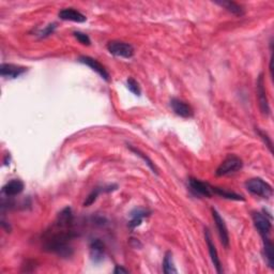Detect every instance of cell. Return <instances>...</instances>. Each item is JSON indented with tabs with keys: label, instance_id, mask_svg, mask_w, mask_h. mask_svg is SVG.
Here are the masks:
<instances>
[{
	"label": "cell",
	"instance_id": "5",
	"mask_svg": "<svg viewBox=\"0 0 274 274\" xmlns=\"http://www.w3.org/2000/svg\"><path fill=\"white\" fill-rule=\"evenodd\" d=\"M252 219L260 236L264 237L270 235L272 229L271 217L266 215V212H253Z\"/></svg>",
	"mask_w": 274,
	"mask_h": 274
},
{
	"label": "cell",
	"instance_id": "8",
	"mask_svg": "<svg viewBox=\"0 0 274 274\" xmlns=\"http://www.w3.org/2000/svg\"><path fill=\"white\" fill-rule=\"evenodd\" d=\"M211 212H212L213 219H215L220 242H222L223 246H225L227 249V247L229 246V233H228V229H227V226L225 224V220L215 208L211 209Z\"/></svg>",
	"mask_w": 274,
	"mask_h": 274
},
{
	"label": "cell",
	"instance_id": "16",
	"mask_svg": "<svg viewBox=\"0 0 274 274\" xmlns=\"http://www.w3.org/2000/svg\"><path fill=\"white\" fill-rule=\"evenodd\" d=\"M150 216V211L146 210L144 208H135L133 211H131L130 217L131 220L129 222V227L131 229H134L143 223L145 218Z\"/></svg>",
	"mask_w": 274,
	"mask_h": 274
},
{
	"label": "cell",
	"instance_id": "13",
	"mask_svg": "<svg viewBox=\"0 0 274 274\" xmlns=\"http://www.w3.org/2000/svg\"><path fill=\"white\" fill-rule=\"evenodd\" d=\"M90 257L95 264H100L103 262L105 255L104 243L100 239H93L90 243Z\"/></svg>",
	"mask_w": 274,
	"mask_h": 274
},
{
	"label": "cell",
	"instance_id": "18",
	"mask_svg": "<svg viewBox=\"0 0 274 274\" xmlns=\"http://www.w3.org/2000/svg\"><path fill=\"white\" fill-rule=\"evenodd\" d=\"M115 190H117V185H109V186H104V188H97V189H95L89 194L88 197L86 198L85 203H84V206L85 207L91 206L93 203L96 202L97 198L99 197V195L102 192H108L109 193V192H112V191H115Z\"/></svg>",
	"mask_w": 274,
	"mask_h": 274
},
{
	"label": "cell",
	"instance_id": "7",
	"mask_svg": "<svg viewBox=\"0 0 274 274\" xmlns=\"http://www.w3.org/2000/svg\"><path fill=\"white\" fill-rule=\"evenodd\" d=\"M189 186L193 194L200 197H212L213 196V186L208 182L202 181V180L196 178L189 179Z\"/></svg>",
	"mask_w": 274,
	"mask_h": 274
},
{
	"label": "cell",
	"instance_id": "12",
	"mask_svg": "<svg viewBox=\"0 0 274 274\" xmlns=\"http://www.w3.org/2000/svg\"><path fill=\"white\" fill-rule=\"evenodd\" d=\"M27 72V68L12 63H2L0 66V75L4 78L15 79Z\"/></svg>",
	"mask_w": 274,
	"mask_h": 274
},
{
	"label": "cell",
	"instance_id": "6",
	"mask_svg": "<svg viewBox=\"0 0 274 274\" xmlns=\"http://www.w3.org/2000/svg\"><path fill=\"white\" fill-rule=\"evenodd\" d=\"M256 91H257V100L259 103V109L262 110L265 116H269L270 113V106L268 98H267V91L265 87V77L262 73L257 78L256 84Z\"/></svg>",
	"mask_w": 274,
	"mask_h": 274
},
{
	"label": "cell",
	"instance_id": "15",
	"mask_svg": "<svg viewBox=\"0 0 274 274\" xmlns=\"http://www.w3.org/2000/svg\"><path fill=\"white\" fill-rule=\"evenodd\" d=\"M25 189V184L19 179H13L2 188V194L6 197H13L19 195Z\"/></svg>",
	"mask_w": 274,
	"mask_h": 274
},
{
	"label": "cell",
	"instance_id": "21",
	"mask_svg": "<svg viewBox=\"0 0 274 274\" xmlns=\"http://www.w3.org/2000/svg\"><path fill=\"white\" fill-rule=\"evenodd\" d=\"M163 272L165 274H171V273H177V269L175 268V265H173L172 260V254L170 252H167L165 254L164 262H163Z\"/></svg>",
	"mask_w": 274,
	"mask_h": 274
},
{
	"label": "cell",
	"instance_id": "20",
	"mask_svg": "<svg viewBox=\"0 0 274 274\" xmlns=\"http://www.w3.org/2000/svg\"><path fill=\"white\" fill-rule=\"evenodd\" d=\"M218 4L223 6L227 11L230 12L231 14L237 15V16H242L244 14V9L241 5L238 4L237 2L233 1H217Z\"/></svg>",
	"mask_w": 274,
	"mask_h": 274
},
{
	"label": "cell",
	"instance_id": "9",
	"mask_svg": "<svg viewBox=\"0 0 274 274\" xmlns=\"http://www.w3.org/2000/svg\"><path fill=\"white\" fill-rule=\"evenodd\" d=\"M78 61L87 65V66H89V68L92 70V71H95L97 72L98 74L101 76L104 81L106 82H110V73L108 72V70L105 69V66L103 64L100 63L97 59L95 58H92V57H89V56H81L78 58Z\"/></svg>",
	"mask_w": 274,
	"mask_h": 274
},
{
	"label": "cell",
	"instance_id": "24",
	"mask_svg": "<svg viewBox=\"0 0 274 274\" xmlns=\"http://www.w3.org/2000/svg\"><path fill=\"white\" fill-rule=\"evenodd\" d=\"M73 35H74V37L77 39V41L79 43H82L83 45L88 46V45L91 44V40L88 37V35H86V33L81 32V31H75L74 33H73Z\"/></svg>",
	"mask_w": 274,
	"mask_h": 274
},
{
	"label": "cell",
	"instance_id": "4",
	"mask_svg": "<svg viewBox=\"0 0 274 274\" xmlns=\"http://www.w3.org/2000/svg\"><path fill=\"white\" fill-rule=\"evenodd\" d=\"M106 48L111 55L126 59L132 58L135 53L134 48L131 44L121 41H110L106 45Z\"/></svg>",
	"mask_w": 274,
	"mask_h": 274
},
{
	"label": "cell",
	"instance_id": "23",
	"mask_svg": "<svg viewBox=\"0 0 274 274\" xmlns=\"http://www.w3.org/2000/svg\"><path fill=\"white\" fill-rule=\"evenodd\" d=\"M126 87H128V89L133 93V95L138 96V97L142 95V89H140L138 83L135 81L134 78H132V77L128 78V81H126Z\"/></svg>",
	"mask_w": 274,
	"mask_h": 274
},
{
	"label": "cell",
	"instance_id": "26",
	"mask_svg": "<svg viewBox=\"0 0 274 274\" xmlns=\"http://www.w3.org/2000/svg\"><path fill=\"white\" fill-rule=\"evenodd\" d=\"M257 133H258V135L260 137H262V139L265 142L266 146H268V148L270 149V151H272V142H271L270 137L268 136V134H267V133H265L264 131H260L259 129L257 130Z\"/></svg>",
	"mask_w": 274,
	"mask_h": 274
},
{
	"label": "cell",
	"instance_id": "1",
	"mask_svg": "<svg viewBox=\"0 0 274 274\" xmlns=\"http://www.w3.org/2000/svg\"><path fill=\"white\" fill-rule=\"evenodd\" d=\"M75 236L73 227H62L54 223L52 229L44 233L43 246L48 252L57 254L62 258H69L73 255L71 240Z\"/></svg>",
	"mask_w": 274,
	"mask_h": 274
},
{
	"label": "cell",
	"instance_id": "3",
	"mask_svg": "<svg viewBox=\"0 0 274 274\" xmlns=\"http://www.w3.org/2000/svg\"><path fill=\"white\" fill-rule=\"evenodd\" d=\"M243 162L242 160L235 155H228L224 161L219 164L216 171L218 177L229 176L232 173L238 172L240 169H242Z\"/></svg>",
	"mask_w": 274,
	"mask_h": 274
},
{
	"label": "cell",
	"instance_id": "27",
	"mask_svg": "<svg viewBox=\"0 0 274 274\" xmlns=\"http://www.w3.org/2000/svg\"><path fill=\"white\" fill-rule=\"evenodd\" d=\"M113 273L119 274V273H129V270L124 269L121 266H116V268L113 269Z\"/></svg>",
	"mask_w": 274,
	"mask_h": 274
},
{
	"label": "cell",
	"instance_id": "17",
	"mask_svg": "<svg viewBox=\"0 0 274 274\" xmlns=\"http://www.w3.org/2000/svg\"><path fill=\"white\" fill-rule=\"evenodd\" d=\"M263 243H264V255L266 262L268 264L270 269H274V246L270 240L269 236H264Z\"/></svg>",
	"mask_w": 274,
	"mask_h": 274
},
{
	"label": "cell",
	"instance_id": "2",
	"mask_svg": "<svg viewBox=\"0 0 274 274\" xmlns=\"http://www.w3.org/2000/svg\"><path fill=\"white\" fill-rule=\"evenodd\" d=\"M245 189L251 194L262 198H270L273 195L272 186L262 178H252L245 182Z\"/></svg>",
	"mask_w": 274,
	"mask_h": 274
},
{
	"label": "cell",
	"instance_id": "14",
	"mask_svg": "<svg viewBox=\"0 0 274 274\" xmlns=\"http://www.w3.org/2000/svg\"><path fill=\"white\" fill-rule=\"evenodd\" d=\"M58 16L62 21H69L74 23H85L87 21V17L79 11L73 8H65L62 9L58 13Z\"/></svg>",
	"mask_w": 274,
	"mask_h": 274
},
{
	"label": "cell",
	"instance_id": "22",
	"mask_svg": "<svg viewBox=\"0 0 274 274\" xmlns=\"http://www.w3.org/2000/svg\"><path fill=\"white\" fill-rule=\"evenodd\" d=\"M128 148H129L132 152H134L136 156H138L139 158H142V159L144 160V161L146 162V164L150 167V169H151L153 172H155L156 175H158L159 172H158V168L156 167L155 163H153V162L151 161V160H150L148 157L145 156V153H143L142 151L138 150V149H136V148H134V147H132V146H128Z\"/></svg>",
	"mask_w": 274,
	"mask_h": 274
},
{
	"label": "cell",
	"instance_id": "10",
	"mask_svg": "<svg viewBox=\"0 0 274 274\" xmlns=\"http://www.w3.org/2000/svg\"><path fill=\"white\" fill-rule=\"evenodd\" d=\"M205 239H206L207 246H208L210 258L212 260V264L215 265V267H216L217 272L218 273H223V266H222V263H220L219 254H218V250H217V247L215 245V242L212 241L211 233H210L208 228H205Z\"/></svg>",
	"mask_w": 274,
	"mask_h": 274
},
{
	"label": "cell",
	"instance_id": "25",
	"mask_svg": "<svg viewBox=\"0 0 274 274\" xmlns=\"http://www.w3.org/2000/svg\"><path fill=\"white\" fill-rule=\"evenodd\" d=\"M56 27H57L56 24H50L49 26H46V27H45L44 29H42L41 31H40V32L38 33V36H39L40 38H41V39H42V38H48V37H50L51 35H53V33H54Z\"/></svg>",
	"mask_w": 274,
	"mask_h": 274
},
{
	"label": "cell",
	"instance_id": "19",
	"mask_svg": "<svg viewBox=\"0 0 274 274\" xmlns=\"http://www.w3.org/2000/svg\"><path fill=\"white\" fill-rule=\"evenodd\" d=\"M213 194L219 196V197H222V198L229 199V200H237V202H239V200H244L242 195H239V194H237L235 192H231V191L225 190L222 188H218V186H213Z\"/></svg>",
	"mask_w": 274,
	"mask_h": 274
},
{
	"label": "cell",
	"instance_id": "11",
	"mask_svg": "<svg viewBox=\"0 0 274 274\" xmlns=\"http://www.w3.org/2000/svg\"><path fill=\"white\" fill-rule=\"evenodd\" d=\"M170 108L177 116L181 118L188 119V118H192L194 115V111L191 106L186 102L182 101V100L177 98H172L170 100Z\"/></svg>",
	"mask_w": 274,
	"mask_h": 274
}]
</instances>
